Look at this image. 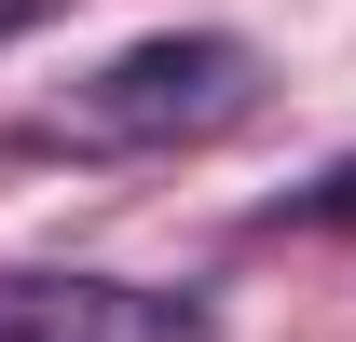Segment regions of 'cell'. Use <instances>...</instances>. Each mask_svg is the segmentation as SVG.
Listing matches in <instances>:
<instances>
[{
    "label": "cell",
    "instance_id": "cell-1",
    "mask_svg": "<svg viewBox=\"0 0 356 342\" xmlns=\"http://www.w3.org/2000/svg\"><path fill=\"white\" fill-rule=\"evenodd\" d=\"M261 110V55L233 42V28H151V42L96 55L69 96L28 110L42 151H192V137H220Z\"/></svg>",
    "mask_w": 356,
    "mask_h": 342
},
{
    "label": "cell",
    "instance_id": "cell-2",
    "mask_svg": "<svg viewBox=\"0 0 356 342\" xmlns=\"http://www.w3.org/2000/svg\"><path fill=\"white\" fill-rule=\"evenodd\" d=\"M0 342H206V315L110 274H0Z\"/></svg>",
    "mask_w": 356,
    "mask_h": 342
},
{
    "label": "cell",
    "instance_id": "cell-3",
    "mask_svg": "<svg viewBox=\"0 0 356 342\" xmlns=\"http://www.w3.org/2000/svg\"><path fill=\"white\" fill-rule=\"evenodd\" d=\"M288 219H356V165H329L315 192H288Z\"/></svg>",
    "mask_w": 356,
    "mask_h": 342
},
{
    "label": "cell",
    "instance_id": "cell-4",
    "mask_svg": "<svg viewBox=\"0 0 356 342\" xmlns=\"http://www.w3.org/2000/svg\"><path fill=\"white\" fill-rule=\"evenodd\" d=\"M42 14H69V0H0V42H28Z\"/></svg>",
    "mask_w": 356,
    "mask_h": 342
}]
</instances>
